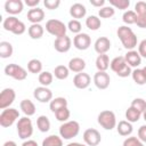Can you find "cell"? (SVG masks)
<instances>
[{"label": "cell", "instance_id": "5bb4252c", "mask_svg": "<svg viewBox=\"0 0 146 146\" xmlns=\"http://www.w3.org/2000/svg\"><path fill=\"white\" fill-rule=\"evenodd\" d=\"M71 46H72V40L70 36L67 35H64V36H60V38H56L55 41H54V48L56 51L58 52H67L70 49H71Z\"/></svg>", "mask_w": 146, "mask_h": 146}, {"label": "cell", "instance_id": "d4e9b609", "mask_svg": "<svg viewBox=\"0 0 146 146\" xmlns=\"http://www.w3.org/2000/svg\"><path fill=\"white\" fill-rule=\"evenodd\" d=\"M27 32H29V35H30L31 39L38 40V39L42 38L44 29H43V26L41 24H31V26L29 27Z\"/></svg>", "mask_w": 146, "mask_h": 146}, {"label": "cell", "instance_id": "5b68a950", "mask_svg": "<svg viewBox=\"0 0 146 146\" xmlns=\"http://www.w3.org/2000/svg\"><path fill=\"white\" fill-rule=\"evenodd\" d=\"M66 30H67V26L59 19L51 18L46 23V31L56 38L66 35Z\"/></svg>", "mask_w": 146, "mask_h": 146}, {"label": "cell", "instance_id": "4dcf8cb0", "mask_svg": "<svg viewBox=\"0 0 146 146\" xmlns=\"http://www.w3.org/2000/svg\"><path fill=\"white\" fill-rule=\"evenodd\" d=\"M27 71L30 73H33V74H36V73H41L42 72V63L41 60L36 59V58H33L31 60H29L27 63Z\"/></svg>", "mask_w": 146, "mask_h": 146}, {"label": "cell", "instance_id": "7402d4cb", "mask_svg": "<svg viewBox=\"0 0 146 146\" xmlns=\"http://www.w3.org/2000/svg\"><path fill=\"white\" fill-rule=\"evenodd\" d=\"M116 130H117V133L120 136H123V137H127V136H130L133 131V128H132V124L127 121V120H122L120 121L117 124H116Z\"/></svg>", "mask_w": 146, "mask_h": 146}, {"label": "cell", "instance_id": "2e32d148", "mask_svg": "<svg viewBox=\"0 0 146 146\" xmlns=\"http://www.w3.org/2000/svg\"><path fill=\"white\" fill-rule=\"evenodd\" d=\"M90 82H91L90 75L88 73H84V72L78 73L73 78V84L78 89H86V88H88Z\"/></svg>", "mask_w": 146, "mask_h": 146}, {"label": "cell", "instance_id": "9c48e42d", "mask_svg": "<svg viewBox=\"0 0 146 146\" xmlns=\"http://www.w3.org/2000/svg\"><path fill=\"white\" fill-rule=\"evenodd\" d=\"M16 98V92L13 88H5L0 94V110L10 107Z\"/></svg>", "mask_w": 146, "mask_h": 146}, {"label": "cell", "instance_id": "7c38bea8", "mask_svg": "<svg viewBox=\"0 0 146 146\" xmlns=\"http://www.w3.org/2000/svg\"><path fill=\"white\" fill-rule=\"evenodd\" d=\"M91 44V38L88 33H79L73 39V46L79 50H87Z\"/></svg>", "mask_w": 146, "mask_h": 146}, {"label": "cell", "instance_id": "836d02e7", "mask_svg": "<svg viewBox=\"0 0 146 146\" xmlns=\"http://www.w3.org/2000/svg\"><path fill=\"white\" fill-rule=\"evenodd\" d=\"M38 80H39V82H40L41 86H43V87H48V86H50V84L52 83L54 74L50 73V72H48V71H43V72H41V73L39 74Z\"/></svg>", "mask_w": 146, "mask_h": 146}, {"label": "cell", "instance_id": "f907efd6", "mask_svg": "<svg viewBox=\"0 0 146 146\" xmlns=\"http://www.w3.org/2000/svg\"><path fill=\"white\" fill-rule=\"evenodd\" d=\"M90 5L94 7H99L103 8L105 5V0H90Z\"/></svg>", "mask_w": 146, "mask_h": 146}, {"label": "cell", "instance_id": "60d3db41", "mask_svg": "<svg viewBox=\"0 0 146 146\" xmlns=\"http://www.w3.org/2000/svg\"><path fill=\"white\" fill-rule=\"evenodd\" d=\"M110 5L113 8H117L121 10L128 9L130 6V1L129 0H110Z\"/></svg>", "mask_w": 146, "mask_h": 146}, {"label": "cell", "instance_id": "7dc6e473", "mask_svg": "<svg viewBox=\"0 0 146 146\" xmlns=\"http://www.w3.org/2000/svg\"><path fill=\"white\" fill-rule=\"evenodd\" d=\"M25 31H26V26H25V24H24L22 21H19V23L17 24V26L15 27V30L13 31V33H14L15 35H21V34H23Z\"/></svg>", "mask_w": 146, "mask_h": 146}, {"label": "cell", "instance_id": "30bf717a", "mask_svg": "<svg viewBox=\"0 0 146 146\" xmlns=\"http://www.w3.org/2000/svg\"><path fill=\"white\" fill-rule=\"evenodd\" d=\"M83 140L88 146H97L102 141V136L97 129L89 128L83 132Z\"/></svg>", "mask_w": 146, "mask_h": 146}, {"label": "cell", "instance_id": "74e56055", "mask_svg": "<svg viewBox=\"0 0 146 146\" xmlns=\"http://www.w3.org/2000/svg\"><path fill=\"white\" fill-rule=\"evenodd\" d=\"M55 116H56V119L59 122H63L64 123V122H67L68 121V119L71 116V112H70V110L67 107H64V108H60L59 111H57L55 113Z\"/></svg>", "mask_w": 146, "mask_h": 146}, {"label": "cell", "instance_id": "8fae6325", "mask_svg": "<svg viewBox=\"0 0 146 146\" xmlns=\"http://www.w3.org/2000/svg\"><path fill=\"white\" fill-rule=\"evenodd\" d=\"M33 97L40 103H50L52 100V91L48 87L40 86L34 89Z\"/></svg>", "mask_w": 146, "mask_h": 146}, {"label": "cell", "instance_id": "ab89813d", "mask_svg": "<svg viewBox=\"0 0 146 146\" xmlns=\"http://www.w3.org/2000/svg\"><path fill=\"white\" fill-rule=\"evenodd\" d=\"M131 107H133L135 110H137L138 112H140L141 114L146 111V100L143 98H135L131 102Z\"/></svg>", "mask_w": 146, "mask_h": 146}, {"label": "cell", "instance_id": "ee69618b", "mask_svg": "<svg viewBox=\"0 0 146 146\" xmlns=\"http://www.w3.org/2000/svg\"><path fill=\"white\" fill-rule=\"evenodd\" d=\"M43 5H44V7L47 9L52 10V9H57L59 7L60 1L59 0H44L43 1Z\"/></svg>", "mask_w": 146, "mask_h": 146}, {"label": "cell", "instance_id": "83f0119b", "mask_svg": "<svg viewBox=\"0 0 146 146\" xmlns=\"http://www.w3.org/2000/svg\"><path fill=\"white\" fill-rule=\"evenodd\" d=\"M14 52L13 46L8 41H1L0 42V57L1 58H9L11 57Z\"/></svg>", "mask_w": 146, "mask_h": 146}, {"label": "cell", "instance_id": "6f0895ef", "mask_svg": "<svg viewBox=\"0 0 146 146\" xmlns=\"http://www.w3.org/2000/svg\"><path fill=\"white\" fill-rule=\"evenodd\" d=\"M143 117H144V120L146 121V111H145V112L143 113Z\"/></svg>", "mask_w": 146, "mask_h": 146}, {"label": "cell", "instance_id": "ac0fdd59", "mask_svg": "<svg viewBox=\"0 0 146 146\" xmlns=\"http://www.w3.org/2000/svg\"><path fill=\"white\" fill-rule=\"evenodd\" d=\"M124 59L130 67L137 68L141 64V57L136 50H128V52L124 55Z\"/></svg>", "mask_w": 146, "mask_h": 146}, {"label": "cell", "instance_id": "db71d44e", "mask_svg": "<svg viewBox=\"0 0 146 146\" xmlns=\"http://www.w3.org/2000/svg\"><path fill=\"white\" fill-rule=\"evenodd\" d=\"M2 146H17V144H16L15 141H13V140H8V141H6Z\"/></svg>", "mask_w": 146, "mask_h": 146}, {"label": "cell", "instance_id": "1f68e13d", "mask_svg": "<svg viewBox=\"0 0 146 146\" xmlns=\"http://www.w3.org/2000/svg\"><path fill=\"white\" fill-rule=\"evenodd\" d=\"M68 74H70V70L65 65H58L54 70V75L58 80H65V79H67Z\"/></svg>", "mask_w": 146, "mask_h": 146}, {"label": "cell", "instance_id": "7bdbcfd3", "mask_svg": "<svg viewBox=\"0 0 146 146\" xmlns=\"http://www.w3.org/2000/svg\"><path fill=\"white\" fill-rule=\"evenodd\" d=\"M122 146H144V143L138 137H128L124 139Z\"/></svg>", "mask_w": 146, "mask_h": 146}, {"label": "cell", "instance_id": "6da1fadb", "mask_svg": "<svg viewBox=\"0 0 146 146\" xmlns=\"http://www.w3.org/2000/svg\"><path fill=\"white\" fill-rule=\"evenodd\" d=\"M116 34L125 49L133 50V48L137 46V35L131 30V27H129L127 25H122L117 29Z\"/></svg>", "mask_w": 146, "mask_h": 146}, {"label": "cell", "instance_id": "3957f363", "mask_svg": "<svg viewBox=\"0 0 146 146\" xmlns=\"http://www.w3.org/2000/svg\"><path fill=\"white\" fill-rule=\"evenodd\" d=\"M80 132V124L78 121H67L64 122L60 127H59V135L63 139H72L74 137H76Z\"/></svg>", "mask_w": 146, "mask_h": 146}, {"label": "cell", "instance_id": "ffe728a7", "mask_svg": "<svg viewBox=\"0 0 146 146\" xmlns=\"http://www.w3.org/2000/svg\"><path fill=\"white\" fill-rule=\"evenodd\" d=\"M87 14V9L84 7V5L80 3V2H76V3H73L71 7H70V15L73 17V19H80V18H83Z\"/></svg>", "mask_w": 146, "mask_h": 146}, {"label": "cell", "instance_id": "9f6ffc18", "mask_svg": "<svg viewBox=\"0 0 146 146\" xmlns=\"http://www.w3.org/2000/svg\"><path fill=\"white\" fill-rule=\"evenodd\" d=\"M143 72H144V74H145V76H146V66L143 67Z\"/></svg>", "mask_w": 146, "mask_h": 146}, {"label": "cell", "instance_id": "b9f144b4", "mask_svg": "<svg viewBox=\"0 0 146 146\" xmlns=\"http://www.w3.org/2000/svg\"><path fill=\"white\" fill-rule=\"evenodd\" d=\"M67 29L72 32V33H75V34H79L81 33V30H82V25L80 23V21L78 19H71L67 24Z\"/></svg>", "mask_w": 146, "mask_h": 146}, {"label": "cell", "instance_id": "e0dca14e", "mask_svg": "<svg viewBox=\"0 0 146 146\" xmlns=\"http://www.w3.org/2000/svg\"><path fill=\"white\" fill-rule=\"evenodd\" d=\"M94 48H95V51H96L98 55L106 54V52L111 49V41H110V39L106 38V36H100V38H98V39L95 41Z\"/></svg>", "mask_w": 146, "mask_h": 146}, {"label": "cell", "instance_id": "11a10c76", "mask_svg": "<svg viewBox=\"0 0 146 146\" xmlns=\"http://www.w3.org/2000/svg\"><path fill=\"white\" fill-rule=\"evenodd\" d=\"M66 146H88V145H86V144H81V143H70V144H67Z\"/></svg>", "mask_w": 146, "mask_h": 146}, {"label": "cell", "instance_id": "f546056e", "mask_svg": "<svg viewBox=\"0 0 146 146\" xmlns=\"http://www.w3.org/2000/svg\"><path fill=\"white\" fill-rule=\"evenodd\" d=\"M19 23V19L16 17V16H8L7 18H5L3 23H2V27L8 31V32H11L15 30V27L17 26V24Z\"/></svg>", "mask_w": 146, "mask_h": 146}, {"label": "cell", "instance_id": "7a4b0ae2", "mask_svg": "<svg viewBox=\"0 0 146 146\" xmlns=\"http://www.w3.org/2000/svg\"><path fill=\"white\" fill-rule=\"evenodd\" d=\"M110 67L120 78H127V76L131 75V73H132L131 67L127 64V62L124 59V56H117V57L113 58L111 60Z\"/></svg>", "mask_w": 146, "mask_h": 146}, {"label": "cell", "instance_id": "44dd1931", "mask_svg": "<svg viewBox=\"0 0 146 146\" xmlns=\"http://www.w3.org/2000/svg\"><path fill=\"white\" fill-rule=\"evenodd\" d=\"M68 70L71 72H74V73H81L83 72V70L86 68V60L80 58V57H74L72 59H70L68 62Z\"/></svg>", "mask_w": 146, "mask_h": 146}, {"label": "cell", "instance_id": "d590c367", "mask_svg": "<svg viewBox=\"0 0 146 146\" xmlns=\"http://www.w3.org/2000/svg\"><path fill=\"white\" fill-rule=\"evenodd\" d=\"M140 116H141V113L138 112L137 110H135V108L131 107V106L125 111V119H127V121H129L130 123H135V122L139 121Z\"/></svg>", "mask_w": 146, "mask_h": 146}, {"label": "cell", "instance_id": "e575fe53", "mask_svg": "<svg viewBox=\"0 0 146 146\" xmlns=\"http://www.w3.org/2000/svg\"><path fill=\"white\" fill-rule=\"evenodd\" d=\"M132 80L138 84V86H143L146 83V76L143 72V68H135L131 73Z\"/></svg>", "mask_w": 146, "mask_h": 146}, {"label": "cell", "instance_id": "484cf974", "mask_svg": "<svg viewBox=\"0 0 146 146\" xmlns=\"http://www.w3.org/2000/svg\"><path fill=\"white\" fill-rule=\"evenodd\" d=\"M96 67L98 71H103V72H106V70L110 67V58H108V55L106 54H103V55H98L97 58H96Z\"/></svg>", "mask_w": 146, "mask_h": 146}, {"label": "cell", "instance_id": "4316f807", "mask_svg": "<svg viewBox=\"0 0 146 146\" xmlns=\"http://www.w3.org/2000/svg\"><path fill=\"white\" fill-rule=\"evenodd\" d=\"M86 26L91 30V31H97L100 26H102V22H100V18L98 16H95V15H90L89 17L86 18Z\"/></svg>", "mask_w": 146, "mask_h": 146}, {"label": "cell", "instance_id": "d6986e66", "mask_svg": "<svg viewBox=\"0 0 146 146\" xmlns=\"http://www.w3.org/2000/svg\"><path fill=\"white\" fill-rule=\"evenodd\" d=\"M43 18H44V11L39 7L32 8L27 11V19L32 24H40V22H42Z\"/></svg>", "mask_w": 146, "mask_h": 146}, {"label": "cell", "instance_id": "f6af8a7d", "mask_svg": "<svg viewBox=\"0 0 146 146\" xmlns=\"http://www.w3.org/2000/svg\"><path fill=\"white\" fill-rule=\"evenodd\" d=\"M135 13L137 15H141L146 13V2L145 1H138L135 5Z\"/></svg>", "mask_w": 146, "mask_h": 146}, {"label": "cell", "instance_id": "4fadbf2b", "mask_svg": "<svg viewBox=\"0 0 146 146\" xmlns=\"http://www.w3.org/2000/svg\"><path fill=\"white\" fill-rule=\"evenodd\" d=\"M110 82H111V78H110L107 72L97 71L95 73V75H94V83H95V86L98 89H100V90L107 89L108 86H110Z\"/></svg>", "mask_w": 146, "mask_h": 146}, {"label": "cell", "instance_id": "ba28073f", "mask_svg": "<svg viewBox=\"0 0 146 146\" xmlns=\"http://www.w3.org/2000/svg\"><path fill=\"white\" fill-rule=\"evenodd\" d=\"M5 74L17 81H23L27 76V71L17 64H8L5 67Z\"/></svg>", "mask_w": 146, "mask_h": 146}, {"label": "cell", "instance_id": "8d00e7d4", "mask_svg": "<svg viewBox=\"0 0 146 146\" xmlns=\"http://www.w3.org/2000/svg\"><path fill=\"white\" fill-rule=\"evenodd\" d=\"M122 21L123 23L131 25V24H136L137 21V14L135 13V10H127L124 11V14L122 15Z\"/></svg>", "mask_w": 146, "mask_h": 146}, {"label": "cell", "instance_id": "c3c4849f", "mask_svg": "<svg viewBox=\"0 0 146 146\" xmlns=\"http://www.w3.org/2000/svg\"><path fill=\"white\" fill-rule=\"evenodd\" d=\"M138 54L140 55V57L146 58V39L141 40L138 44Z\"/></svg>", "mask_w": 146, "mask_h": 146}, {"label": "cell", "instance_id": "f5cc1de1", "mask_svg": "<svg viewBox=\"0 0 146 146\" xmlns=\"http://www.w3.org/2000/svg\"><path fill=\"white\" fill-rule=\"evenodd\" d=\"M22 146H39V145H38V143H36L35 140L27 139V140H25V141L22 144Z\"/></svg>", "mask_w": 146, "mask_h": 146}, {"label": "cell", "instance_id": "bcb514c9", "mask_svg": "<svg viewBox=\"0 0 146 146\" xmlns=\"http://www.w3.org/2000/svg\"><path fill=\"white\" fill-rule=\"evenodd\" d=\"M136 24H137L138 27L146 29V13L145 14H141V15H137Z\"/></svg>", "mask_w": 146, "mask_h": 146}, {"label": "cell", "instance_id": "8992f818", "mask_svg": "<svg viewBox=\"0 0 146 146\" xmlns=\"http://www.w3.org/2000/svg\"><path fill=\"white\" fill-rule=\"evenodd\" d=\"M17 133L21 139H29L33 135V124L29 116H23L17 121Z\"/></svg>", "mask_w": 146, "mask_h": 146}, {"label": "cell", "instance_id": "d6a6232c", "mask_svg": "<svg viewBox=\"0 0 146 146\" xmlns=\"http://www.w3.org/2000/svg\"><path fill=\"white\" fill-rule=\"evenodd\" d=\"M36 127L41 132H47L50 129V121L48 119V116L46 115H40L36 119Z\"/></svg>", "mask_w": 146, "mask_h": 146}, {"label": "cell", "instance_id": "603a6c76", "mask_svg": "<svg viewBox=\"0 0 146 146\" xmlns=\"http://www.w3.org/2000/svg\"><path fill=\"white\" fill-rule=\"evenodd\" d=\"M64 107H67V100L64 97H55L49 103V108L52 113H56L57 111H59L60 108H64Z\"/></svg>", "mask_w": 146, "mask_h": 146}, {"label": "cell", "instance_id": "681fc988", "mask_svg": "<svg viewBox=\"0 0 146 146\" xmlns=\"http://www.w3.org/2000/svg\"><path fill=\"white\" fill-rule=\"evenodd\" d=\"M138 138H139L143 143H146V124L141 125V127L138 129Z\"/></svg>", "mask_w": 146, "mask_h": 146}, {"label": "cell", "instance_id": "f1b7e54d", "mask_svg": "<svg viewBox=\"0 0 146 146\" xmlns=\"http://www.w3.org/2000/svg\"><path fill=\"white\" fill-rule=\"evenodd\" d=\"M41 146H63V138L56 135H50L42 140Z\"/></svg>", "mask_w": 146, "mask_h": 146}, {"label": "cell", "instance_id": "9a60e30c", "mask_svg": "<svg viewBox=\"0 0 146 146\" xmlns=\"http://www.w3.org/2000/svg\"><path fill=\"white\" fill-rule=\"evenodd\" d=\"M24 5L21 0H7L5 2V11L11 16L21 14L23 11Z\"/></svg>", "mask_w": 146, "mask_h": 146}, {"label": "cell", "instance_id": "277c9868", "mask_svg": "<svg viewBox=\"0 0 146 146\" xmlns=\"http://www.w3.org/2000/svg\"><path fill=\"white\" fill-rule=\"evenodd\" d=\"M97 121H98V124L102 128H104L105 130H113L114 128H116V124H117L116 116H115L114 112H112L110 110L102 111L98 114Z\"/></svg>", "mask_w": 146, "mask_h": 146}, {"label": "cell", "instance_id": "816d5d0a", "mask_svg": "<svg viewBox=\"0 0 146 146\" xmlns=\"http://www.w3.org/2000/svg\"><path fill=\"white\" fill-rule=\"evenodd\" d=\"M39 0H25V5L27 6V7H30L31 9L32 8H36V6L39 5Z\"/></svg>", "mask_w": 146, "mask_h": 146}, {"label": "cell", "instance_id": "cb8c5ba5", "mask_svg": "<svg viewBox=\"0 0 146 146\" xmlns=\"http://www.w3.org/2000/svg\"><path fill=\"white\" fill-rule=\"evenodd\" d=\"M19 107L22 112L25 114V116H32L35 114V105L30 99H23L19 104Z\"/></svg>", "mask_w": 146, "mask_h": 146}, {"label": "cell", "instance_id": "f35d334b", "mask_svg": "<svg viewBox=\"0 0 146 146\" xmlns=\"http://www.w3.org/2000/svg\"><path fill=\"white\" fill-rule=\"evenodd\" d=\"M114 14H115V9L112 6H104L98 11V16L100 18H111L114 16Z\"/></svg>", "mask_w": 146, "mask_h": 146}, {"label": "cell", "instance_id": "52a82bcc", "mask_svg": "<svg viewBox=\"0 0 146 146\" xmlns=\"http://www.w3.org/2000/svg\"><path fill=\"white\" fill-rule=\"evenodd\" d=\"M16 120H19V112L16 108L8 107L6 110H2L0 114V125L2 128H9L11 127Z\"/></svg>", "mask_w": 146, "mask_h": 146}]
</instances>
